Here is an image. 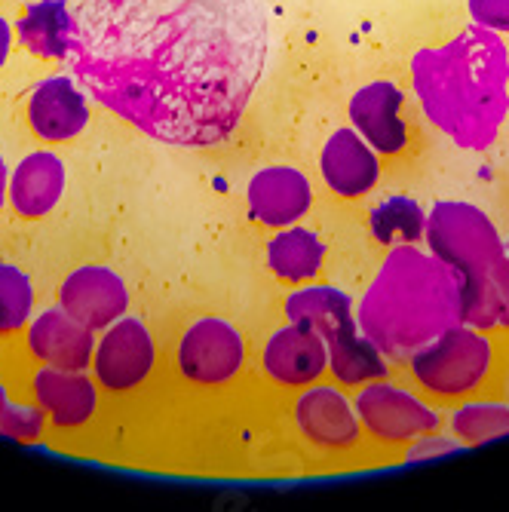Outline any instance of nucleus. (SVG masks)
I'll use <instances>...</instances> for the list:
<instances>
[{"label": "nucleus", "instance_id": "obj_1", "mask_svg": "<svg viewBox=\"0 0 509 512\" xmlns=\"http://www.w3.org/2000/svg\"><path fill=\"white\" fill-rule=\"evenodd\" d=\"M68 65L117 117L178 148L230 138L261 83L264 0H80Z\"/></svg>", "mask_w": 509, "mask_h": 512}, {"label": "nucleus", "instance_id": "obj_10", "mask_svg": "<svg viewBox=\"0 0 509 512\" xmlns=\"http://www.w3.org/2000/svg\"><path fill=\"white\" fill-rule=\"evenodd\" d=\"M402 92L396 83L378 80L362 86L350 99V123L378 154H399L408 142V129L402 117Z\"/></svg>", "mask_w": 509, "mask_h": 512}, {"label": "nucleus", "instance_id": "obj_28", "mask_svg": "<svg viewBox=\"0 0 509 512\" xmlns=\"http://www.w3.org/2000/svg\"><path fill=\"white\" fill-rule=\"evenodd\" d=\"M457 442H448V439H439V433H430V436H421L414 439L411 448H408V460H424V457H436V454H445V451H454Z\"/></svg>", "mask_w": 509, "mask_h": 512}, {"label": "nucleus", "instance_id": "obj_8", "mask_svg": "<svg viewBox=\"0 0 509 512\" xmlns=\"http://www.w3.org/2000/svg\"><path fill=\"white\" fill-rule=\"evenodd\" d=\"M154 338L145 329V322L132 316H120L114 325H108V335L96 344V378L114 393L132 390L142 384L154 368Z\"/></svg>", "mask_w": 509, "mask_h": 512}, {"label": "nucleus", "instance_id": "obj_14", "mask_svg": "<svg viewBox=\"0 0 509 512\" xmlns=\"http://www.w3.org/2000/svg\"><path fill=\"white\" fill-rule=\"evenodd\" d=\"M295 421L319 448H353L362 436L356 405L335 387H310L295 405Z\"/></svg>", "mask_w": 509, "mask_h": 512}, {"label": "nucleus", "instance_id": "obj_17", "mask_svg": "<svg viewBox=\"0 0 509 512\" xmlns=\"http://www.w3.org/2000/svg\"><path fill=\"white\" fill-rule=\"evenodd\" d=\"M34 399L53 417L56 427H83L96 414L99 396L86 371H68L46 365L34 375Z\"/></svg>", "mask_w": 509, "mask_h": 512}, {"label": "nucleus", "instance_id": "obj_26", "mask_svg": "<svg viewBox=\"0 0 509 512\" xmlns=\"http://www.w3.org/2000/svg\"><path fill=\"white\" fill-rule=\"evenodd\" d=\"M43 408L40 405H7L0 414V436L10 439H37L43 433Z\"/></svg>", "mask_w": 509, "mask_h": 512}, {"label": "nucleus", "instance_id": "obj_27", "mask_svg": "<svg viewBox=\"0 0 509 512\" xmlns=\"http://www.w3.org/2000/svg\"><path fill=\"white\" fill-rule=\"evenodd\" d=\"M473 25L494 34H509V0H467Z\"/></svg>", "mask_w": 509, "mask_h": 512}, {"label": "nucleus", "instance_id": "obj_2", "mask_svg": "<svg viewBox=\"0 0 509 512\" xmlns=\"http://www.w3.org/2000/svg\"><path fill=\"white\" fill-rule=\"evenodd\" d=\"M411 83L427 117L457 148L482 151L509 111V53L500 34L467 28L411 59Z\"/></svg>", "mask_w": 509, "mask_h": 512}, {"label": "nucleus", "instance_id": "obj_19", "mask_svg": "<svg viewBox=\"0 0 509 512\" xmlns=\"http://www.w3.org/2000/svg\"><path fill=\"white\" fill-rule=\"evenodd\" d=\"M286 313L289 322L307 325V329L322 335L326 344L359 329V322L353 316V301L335 286H307L292 292L286 301Z\"/></svg>", "mask_w": 509, "mask_h": 512}, {"label": "nucleus", "instance_id": "obj_4", "mask_svg": "<svg viewBox=\"0 0 509 512\" xmlns=\"http://www.w3.org/2000/svg\"><path fill=\"white\" fill-rule=\"evenodd\" d=\"M427 246L464 286V322L482 332L509 329V255L491 218L460 200H442L427 215Z\"/></svg>", "mask_w": 509, "mask_h": 512}, {"label": "nucleus", "instance_id": "obj_30", "mask_svg": "<svg viewBox=\"0 0 509 512\" xmlns=\"http://www.w3.org/2000/svg\"><path fill=\"white\" fill-rule=\"evenodd\" d=\"M7 194H10V175H7V163L0 157V209L7 203Z\"/></svg>", "mask_w": 509, "mask_h": 512}, {"label": "nucleus", "instance_id": "obj_15", "mask_svg": "<svg viewBox=\"0 0 509 512\" xmlns=\"http://www.w3.org/2000/svg\"><path fill=\"white\" fill-rule=\"evenodd\" d=\"M313 203V188L304 172L292 166H267L249 181L252 218L267 227H292Z\"/></svg>", "mask_w": 509, "mask_h": 512}, {"label": "nucleus", "instance_id": "obj_29", "mask_svg": "<svg viewBox=\"0 0 509 512\" xmlns=\"http://www.w3.org/2000/svg\"><path fill=\"white\" fill-rule=\"evenodd\" d=\"M10 46H13V28H10V22L4 16H0V65L7 62Z\"/></svg>", "mask_w": 509, "mask_h": 512}, {"label": "nucleus", "instance_id": "obj_13", "mask_svg": "<svg viewBox=\"0 0 509 512\" xmlns=\"http://www.w3.org/2000/svg\"><path fill=\"white\" fill-rule=\"evenodd\" d=\"M264 368L276 384L304 387L322 378L329 368V344L307 325L289 322L286 329L273 332L264 347Z\"/></svg>", "mask_w": 509, "mask_h": 512}, {"label": "nucleus", "instance_id": "obj_31", "mask_svg": "<svg viewBox=\"0 0 509 512\" xmlns=\"http://www.w3.org/2000/svg\"><path fill=\"white\" fill-rule=\"evenodd\" d=\"M10 405V396H7V387L0 384V414H4V408Z\"/></svg>", "mask_w": 509, "mask_h": 512}, {"label": "nucleus", "instance_id": "obj_5", "mask_svg": "<svg viewBox=\"0 0 509 512\" xmlns=\"http://www.w3.org/2000/svg\"><path fill=\"white\" fill-rule=\"evenodd\" d=\"M405 362L411 368V378L427 393L454 399L473 393L488 378L494 362V344L476 325L460 322L430 344L418 347Z\"/></svg>", "mask_w": 509, "mask_h": 512}, {"label": "nucleus", "instance_id": "obj_9", "mask_svg": "<svg viewBox=\"0 0 509 512\" xmlns=\"http://www.w3.org/2000/svg\"><path fill=\"white\" fill-rule=\"evenodd\" d=\"M59 307L83 322L86 329L102 332L114 325L129 310V292L126 283L102 264H86L65 276L59 289Z\"/></svg>", "mask_w": 509, "mask_h": 512}, {"label": "nucleus", "instance_id": "obj_7", "mask_svg": "<svg viewBox=\"0 0 509 512\" xmlns=\"http://www.w3.org/2000/svg\"><path fill=\"white\" fill-rule=\"evenodd\" d=\"M246 356L240 332L227 319L206 316L184 332L178 344V368L194 384H224L240 371Z\"/></svg>", "mask_w": 509, "mask_h": 512}, {"label": "nucleus", "instance_id": "obj_32", "mask_svg": "<svg viewBox=\"0 0 509 512\" xmlns=\"http://www.w3.org/2000/svg\"><path fill=\"white\" fill-rule=\"evenodd\" d=\"M506 255H509V240H506Z\"/></svg>", "mask_w": 509, "mask_h": 512}, {"label": "nucleus", "instance_id": "obj_6", "mask_svg": "<svg viewBox=\"0 0 509 512\" xmlns=\"http://www.w3.org/2000/svg\"><path fill=\"white\" fill-rule=\"evenodd\" d=\"M353 405L362 430L372 433L378 442H390V445L414 442L421 436L439 433L442 427V417L436 408H430L424 399L396 384H387L384 378L365 384Z\"/></svg>", "mask_w": 509, "mask_h": 512}, {"label": "nucleus", "instance_id": "obj_16", "mask_svg": "<svg viewBox=\"0 0 509 512\" xmlns=\"http://www.w3.org/2000/svg\"><path fill=\"white\" fill-rule=\"evenodd\" d=\"M28 347L40 362L53 368H68V371H86V365H92V356H96L92 329H86L83 322L68 316L62 307L43 310L31 322Z\"/></svg>", "mask_w": 509, "mask_h": 512}, {"label": "nucleus", "instance_id": "obj_21", "mask_svg": "<svg viewBox=\"0 0 509 512\" xmlns=\"http://www.w3.org/2000/svg\"><path fill=\"white\" fill-rule=\"evenodd\" d=\"M322 258H326V246H322L313 230L304 227L280 230L267 246L270 270L286 279V283H307V279H313L322 267Z\"/></svg>", "mask_w": 509, "mask_h": 512}, {"label": "nucleus", "instance_id": "obj_25", "mask_svg": "<svg viewBox=\"0 0 509 512\" xmlns=\"http://www.w3.org/2000/svg\"><path fill=\"white\" fill-rule=\"evenodd\" d=\"M34 310V289L25 270L16 264H0V335L25 329Z\"/></svg>", "mask_w": 509, "mask_h": 512}, {"label": "nucleus", "instance_id": "obj_20", "mask_svg": "<svg viewBox=\"0 0 509 512\" xmlns=\"http://www.w3.org/2000/svg\"><path fill=\"white\" fill-rule=\"evenodd\" d=\"M74 31V13L65 0H37L16 22L19 43L40 59H68Z\"/></svg>", "mask_w": 509, "mask_h": 512}, {"label": "nucleus", "instance_id": "obj_24", "mask_svg": "<svg viewBox=\"0 0 509 512\" xmlns=\"http://www.w3.org/2000/svg\"><path fill=\"white\" fill-rule=\"evenodd\" d=\"M451 433L460 445H482L509 436V405L467 402L451 414Z\"/></svg>", "mask_w": 509, "mask_h": 512}, {"label": "nucleus", "instance_id": "obj_18", "mask_svg": "<svg viewBox=\"0 0 509 512\" xmlns=\"http://www.w3.org/2000/svg\"><path fill=\"white\" fill-rule=\"evenodd\" d=\"M65 194V163L50 151L28 154L10 178V206L22 218H43Z\"/></svg>", "mask_w": 509, "mask_h": 512}, {"label": "nucleus", "instance_id": "obj_12", "mask_svg": "<svg viewBox=\"0 0 509 512\" xmlns=\"http://www.w3.org/2000/svg\"><path fill=\"white\" fill-rule=\"evenodd\" d=\"M319 169H322L326 184L332 188V194H338L344 200L365 197L381 178L378 151L368 145L353 126L338 129L329 138L326 148H322V157H319Z\"/></svg>", "mask_w": 509, "mask_h": 512}, {"label": "nucleus", "instance_id": "obj_22", "mask_svg": "<svg viewBox=\"0 0 509 512\" xmlns=\"http://www.w3.org/2000/svg\"><path fill=\"white\" fill-rule=\"evenodd\" d=\"M329 368L338 384L344 387H362L387 378V356L378 350L375 341H368L362 329L347 332L344 338L329 344Z\"/></svg>", "mask_w": 509, "mask_h": 512}, {"label": "nucleus", "instance_id": "obj_23", "mask_svg": "<svg viewBox=\"0 0 509 512\" xmlns=\"http://www.w3.org/2000/svg\"><path fill=\"white\" fill-rule=\"evenodd\" d=\"M427 230V212L408 200V197H390L372 212V234L384 246H408L424 240Z\"/></svg>", "mask_w": 509, "mask_h": 512}, {"label": "nucleus", "instance_id": "obj_11", "mask_svg": "<svg viewBox=\"0 0 509 512\" xmlns=\"http://www.w3.org/2000/svg\"><path fill=\"white\" fill-rule=\"evenodd\" d=\"M28 123L43 142H71L89 123V105L77 80L46 77L28 99Z\"/></svg>", "mask_w": 509, "mask_h": 512}, {"label": "nucleus", "instance_id": "obj_3", "mask_svg": "<svg viewBox=\"0 0 509 512\" xmlns=\"http://www.w3.org/2000/svg\"><path fill=\"white\" fill-rule=\"evenodd\" d=\"M359 329L387 359H408L451 325L464 322L460 276L414 243L393 246L359 301Z\"/></svg>", "mask_w": 509, "mask_h": 512}]
</instances>
